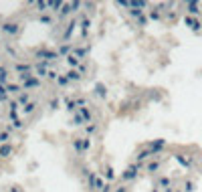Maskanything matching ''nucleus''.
<instances>
[{
  "mask_svg": "<svg viewBox=\"0 0 202 192\" xmlns=\"http://www.w3.org/2000/svg\"><path fill=\"white\" fill-rule=\"evenodd\" d=\"M105 184H107V182H103L95 172H89V176H87V186H89V190H91V192H101L103 188H105Z\"/></svg>",
  "mask_w": 202,
  "mask_h": 192,
  "instance_id": "f257e3e1",
  "label": "nucleus"
},
{
  "mask_svg": "<svg viewBox=\"0 0 202 192\" xmlns=\"http://www.w3.org/2000/svg\"><path fill=\"white\" fill-rule=\"evenodd\" d=\"M83 6V4L79 2V0H75V2H69V4H65V6L61 8V10L57 12V20H63V18H67L69 14H73V12H77L79 8Z\"/></svg>",
  "mask_w": 202,
  "mask_h": 192,
  "instance_id": "f03ea898",
  "label": "nucleus"
},
{
  "mask_svg": "<svg viewBox=\"0 0 202 192\" xmlns=\"http://www.w3.org/2000/svg\"><path fill=\"white\" fill-rule=\"evenodd\" d=\"M34 55H37L41 61H45V63H51V61H57V59H61L57 51H49V49H45V47H42V49H37V51H34Z\"/></svg>",
  "mask_w": 202,
  "mask_h": 192,
  "instance_id": "7ed1b4c3",
  "label": "nucleus"
},
{
  "mask_svg": "<svg viewBox=\"0 0 202 192\" xmlns=\"http://www.w3.org/2000/svg\"><path fill=\"white\" fill-rule=\"evenodd\" d=\"M140 168H141V164H131V166H127L126 172H121V180H123V182L135 180V178H137V172H140Z\"/></svg>",
  "mask_w": 202,
  "mask_h": 192,
  "instance_id": "20e7f679",
  "label": "nucleus"
},
{
  "mask_svg": "<svg viewBox=\"0 0 202 192\" xmlns=\"http://www.w3.org/2000/svg\"><path fill=\"white\" fill-rule=\"evenodd\" d=\"M0 31L6 37H16L20 32V22H4L2 27H0Z\"/></svg>",
  "mask_w": 202,
  "mask_h": 192,
  "instance_id": "39448f33",
  "label": "nucleus"
},
{
  "mask_svg": "<svg viewBox=\"0 0 202 192\" xmlns=\"http://www.w3.org/2000/svg\"><path fill=\"white\" fill-rule=\"evenodd\" d=\"M77 27H79V20H77V18H71V20H69V22H67V28H65V32H63V41H69V38H71L73 37V32H75V28Z\"/></svg>",
  "mask_w": 202,
  "mask_h": 192,
  "instance_id": "423d86ee",
  "label": "nucleus"
},
{
  "mask_svg": "<svg viewBox=\"0 0 202 192\" xmlns=\"http://www.w3.org/2000/svg\"><path fill=\"white\" fill-rule=\"evenodd\" d=\"M184 24H186L188 28H192L194 32H198V31H200V27H202V24H200V20L196 18V16H190V14H186V16H184Z\"/></svg>",
  "mask_w": 202,
  "mask_h": 192,
  "instance_id": "0eeeda50",
  "label": "nucleus"
},
{
  "mask_svg": "<svg viewBox=\"0 0 202 192\" xmlns=\"http://www.w3.org/2000/svg\"><path fill=\"white\" fill-rule=\"evenodd\" d=\"M49 63H45V61H38L37 65H34V75L37 77H47L49 75Z\"/></svg>",
  "mask_w": 202,
  "mask_h": 192,
  "instance_id": "6e6552de",
  "label": "nucleus"
},
{
  "mask_svg": "<svg viewBox=\"0 0 202 192\" xmlns=\"http://www.w3.org/2000/svg\"><path fill=\"white\" fill-rule=\"evenodd\" d=\"M14 71H16L18 75L34 73V65H31V63H16V65H14Z\"/></svg>",
  "mask_w": 202,
  "mask_h": 192,
  "instance_id": "1a4fd4ad",
  "label": "nucleus"
},
{
  "mask_svg": "<svg viewBox=\"0 0 202 192\" xmlns=\"http://www.w3.org/2000/svg\"><path fill=\"white\" fill-rule=\"evenodd\" d=\"M38 87H41V79H38L37 75L31 77L28 81H24V83H22V89H24V91H28V89H38Z\"/></svg>",
  "mask_w": 202,
  "mask_h": 192,
  "instance_id": "9d476101",
  "label": "nucleus"
},
{
  "mask_svg": "<svg viewBox=\"0 0 202 192\" xmlns=\"http://www.w3.org/2000/svg\"><path fill=\"white\" fill-rule=\"evenodd\" d=\"M164 146H166V140H156V142H152V144H150V150H152L154 158H156L162 150H164Z\"/></svg>",
  "mask_w": 202,
  "mask_h": 192,
  "instance_id": "9b49d317",
  "label": "nucleus"
},
{
  "mask_svg": "<svg viewBox=\"0 0 202 192\" xmlns=\"http://www.w3.org/2000/svg\"><path fill=\"white\" fill-rule=\"evenodd\" d=\"M65 63H67V67H69V69H79V67H81V59H79V57H75L73 53L65 59Z\"/></svg>",
  "mask_w": 202,
  "mask_h": 192,
  "instance_id": "f8f14e48",
  "label": "nucleus"
},
{
  "mask_svg": "<svg viewBox=\"0 0 202 192\" xmlns=\"http://www.w3.org/2000/svg\"><path fill=\"white\" fill-rule=\"evenodd\" d=\"M174 160L178 162V164L182 166V168H186V170H190V168H192V160H190V158H184L182 154H176V156H174Z\"/></svg>",
  "mask_w": 202,
  "mask_h": 192,
  "instance_id": "ddd939ff",
  "label": "nucleus"
},
{
  "mask_svg": "<svg viewBox=\"0 0 202 192\" xmlns=\"http://www.w3.org/2000/svg\"><path fill=\"white\" fill-rule=\"evenodd\" d=\"M6 91L10 93V95H16V97H18L24 89H22V85H20V83H8L6 85Z\"/></svg>",
  "mask_w": 202,
  "mask_h": 192,
  "instance_id": "4468645a",
  "label": "nucleus"
},
{
  "mask_svg": "<svg viewBox=\"0 0 202 192\" xmlns=\"http://www.w3.org/2000/svg\"><path fill=\"white\" fill-rule=\"evenodd\" d=\"M79 27H81V37H87L89 35V28H91V20L89 18H81L79 20Z\"/></svg>",
  "mask_w": 202,
  "mask_h": 192,
  "instance_id": "2eb2a0df",
  "label": "nucleus"
},
{
  "mask_svg": "<svg viewBox=\"0 0 202 192\" xmlns=\"http://www.w3.org/2000/svg\"><path fill=\"white\" fill-rule=\"evenodd\" d=\"M186 10L190 16H198L200 14V4L198 2H186Z\"/></svg>",
  "mask_w": 202,
  "mask_h": 192,
  "instance_id": "dca6fc26",
  "label": "nucleus"
},
{
  "mask_svg": "<svg viewBox=\"0 0 202 192\" xmlns=\"http://www.w3.org/2000/svg\"><path fill=\"white\" fill-rule=\"evenodd\" d=\"M57 53H59V57H69V55H71L73 53V47L71 45H69V42H63V45L61 47H59V49H57Z\"/></svg>",
  "mask_w": 202,
  "mask_h": 192,
  "instance_id": "f3484780",
  "label": "nucleus"
},
{
  "mask_svg": "<svg viewBox=\"0 0 202 192\" xmlns=\"http://www.w3.org/2000/svg\"><path fill=\"white\" fill-rule=\"evenodd\" d=\"M145 158H154V154H152V150H150V148H145V150H141L140 154H137V156H135V164H141Z\"/></svg>",
  "mask_w": 202,
  "mask_h": 192,
  "instance_id": "a211bd4d",
  "label": "nucleus"
},
{
  "mask_svg": "<svg viewBox=\"0 0 202 192\" xmlns=\"http://www.w3.org/2000/svg\"><path fill=\"white\" fill-rule=\"evenodd\" d=\"M87 53H89V47H73V55L79 59L87 57Z\"/></svg>",
  "mask_w": 202,
  "mask_h": 192,
  "instance_id": "6ab92c4d",
  "label": "nucleus"
},
{
  "mask_svg": "<svg viewBox=\"0 0 202 192\" xmlns=\"http://www.w3.org/2000/svg\"><path fill=\"white\" fill-rule=\"evenodd\" d=\"M73 150L79 156H83V138H73Z\"/></svg>",
  "mask_w": 202,
  "mask_h": 192,
  "instance_id": "aec40b11",
  "label": "nucleus"
},
{
  "mask_svg": "<svg viewBox=\"0 0 202 192\" xmlns=\"http://www.w3.org/2000/svg\"><path fill=\"white\" fill-rule=\"evenodd\" d=\"M79 113L83 115L85 123H93V113H91V109H89V107H81V109H79Z\"/></svg>",
  "mask_w": 202,
  "mask_h": 192,
  "instance_id": "412c9836",
  "label": "nucleus"
},
{
  "mask_svg": "<svg viewBox=\"0 0 202 192\" xmlns=\"http://www.w3.org/2000/svg\"><path fill=\"white\" fill-rule=\"evenodd\" d=\"M65 75H67V79L71 81V83H73V81H81V77H83V75H81V73H79V71H77V69H69Z\"/></svg>",
  "mask_w": 202,
  "mask_h": 192,
  "instance_id": "4be33fe9",
  "label": "nucleus"
},
{
  "mask_svg": "<svg viewBox=\"0 0 202 192\" xmlns=\"http://www.w3.org/2000/svg\"><path fill=\"white\" fill-rule=\"evenodd\" d=\"M16 101H18V105H22V107H24V105H28V103H31V95H28V91H22L18 97H16Z\"/></svg>",
  "mask_w": 202,
  "mask_h": 192,
  "instance_id": "5701e85b",
  "label": "nucleus"
},
{
  "mask_svg": "<svg viewBox=\"0 0 202 192\" xmlns=\"http://www.w3.org/2000/svg\"><path fill=\"white\" fill-rule=\"evenodd\" d=\"M37 107H38V103H37V101H31L28 105H24V107H22V113H24V115H31V113L37 111Z\"/></svg>",
  "mask_w": 202,
  "mask_h": 192,
  "instance_id": "b1692460",
  "label": "nucleus"
},
{
  "mask_svg": "<svg viewBox=\"0 0 202 192\" xmlns=\"http://www.w3.org/2000/svg\"><path fill=\"white\" fill-rule=\"evenodd\" d=\"M63 6H65V2H61V0H53V2H49V10H51V12L61 10Z\"/></svg>",
  "mask_w": 202,
  "mask_h": 192,
  "instance_id": "393cba45",
  "label": "nucleus"
},
{
  "mask_svg": "<svg viewBox=\"0 0 202 192\" xmlns=\"http://www.w3.org/2000/svg\"><path fill=\"white\" fill-rule=\"evenodd\" d=\"M145 170H148V172H158V170H160V162L158 160H152V162H148V164H145Z\"/></svg>",
  "mask_w": 202,
  "mask_h": 192,
  "instance_id": "a878e982",
  "label": "nucleus"
},
{
  "mask_svg": "<svg viewBox=\"0 0 202 192\" xmlns=\"http://www.w3.org/2000/svg\"><path fill=\"white\" fill-rule=\"evenodd\" d=\"M148 18H150V20H160V18H162V14H160V6L152 8V10L148 12Z\"/></svg>",
  "mask_w": 202,
  "mask_h": 192,
  "instance_id": "bb28decb",
  "label": "nucleus"
},
{
  "mask_svg": "<svg viewBox=\"0 0 202 192\" xmlns=\"http://www.w3.org/2000/svg\"><path fill=\"white\" fill-rule=\"evenodd\" d=\"M95 95L97 97H107V87H105V85H101V83H97L95 85Z\"/></svg>",
  "mask_w": 202,
  "mask_h": 192,
  "instance_id": "cd10ccee",
  "label": "nucleus"
},
{
  "mask_svg": "<svg viewBox=\"0 0 202 192\" xmlns=\"http://www.w3.org/2000/svg\"><path fill=\"white\" fill-rule=\"evenodd\" d=\"M34 6L41 10V14H45V12H49V2H45V0H38V2H34Z\"/></svg>",
  "mask_w": 202,
  "mask_h": 192,
  "instance_id": "c85d7f7f",
  "label": "nucleus"
},
{
  "mask_svg": "<svg viewBox=\"0 0 202 192\" xmlns=\"http://www.w3.org/2000/svg\"><path fill=\"white\" fill-rule=\"evenodd\" d=\"M71 123H73V126H83V123H85L83 115H81L79 111H77V113H73V119H71Z\"/></svg>",
  "mask_w": 202,
  "mask_h": 192,
  "instance_id": "c756f323",
  "label": "nucleus"
},
{
  "mask_svg": "<svg viewBox=\"0 0 202 192\" xmlns=\"http://www.w3.org/2000/svg\"><path fill=\"white\" fill-rule=\"evenodd\" d=\"M10 154H12L10 144H4V146H0V156H2V158H8Z\"/></svg>",
  "mask_w": 202,
  "mask_h": 192,
  "instance_id": "7c9ffc66",
  "label": "nucleus"
},
{
  "mask_svg": "<svg viewBox=\"0 0 202 192\" xmlns=\"http://www.w3.org/2000/svg\"><path fill=\"white\" fill-rule=\"evenodd\" d=\"M38 20H41L42 24H47V27H51V24H53V16H51V14H47V12L38 16Z\"/></svg>",
  "mask_w": 202,
  "mask_h": 192,
  "instance_id": "2f4dec72",
  "label": "nucleus"
},
{
  "mask_svg": "<svg viewBox=\"0 0 202 192\" xmlns=\"http://www.w3.org/2000/svg\"><path fill=\"white\" fill-rule=\"evenodd\" d=\"M97 130H99V127H97V123H89V126H85V134H87V135L97 134Z\"/></svg>",
  "mask_w": 202,
  "mask_h": 192,
  "instance_id": "473e14b6",
  "label": "nucleus"
},
{
  "mask_svg": "<svg viewBox=\"0 0 202 192\" xmlns=\"http://www.w3.org/2000/svg\"><path fill=\"white\" fill-rule=\"evenodd\" d=\"M103 172H105V178L107 180H115V172H113V168H111V166H105V170H103Z\"/></svg>",
  "mask_w": 202,
  "mask_h": 192,
  "instance_id": "72a5a7b5",
  "label": "nucleus"
},
{
  "mask_svg": "<svg viewBox=\"0 0 202 192\" xmlns=\"http://www.w3.org/2000/svg\"><path fill=\"white\" fill-rule=\"evenodd\" d=\"M130 16H134V18L137 20V18L144 16V10H141V8H130Z\"/></svg>",
  "mask_w": 202,
  "mask_h": 192,
  "instance_id": "f704fd0d",
  "label": "nucleus"
},
{
  "mask_svg": "<svg viewBox=\"0 0 202 192\" xmlns=\"http://www.w3.org/2000/svg\"><path fill=\"white\" fill-rule=\"evenodd\" d=\"M8 95H10V93L6 91V85H0V101H10Z\"/></svg>",
  "mask_w": 202,
  "mask_h": 192,
  "instance_id": "c9c22d12",
  "label": "nucleus"
},
{
  "mask_svg": "<svg viewBox=\"0 0 202 192\" xmlns=\"http://www.w3.org/2000/svg\"><path fill=\"white\" fill-rule=\"evenodd\" d=\"M158 186L160 188H170V178H166V176L158 178Z\"/></svg>",
  "mask_w": 202,
  "mask_h": 192,
  "instance_id": "e433bc0d",
  "label": "nucleus"
},
{
  "mask_svg": "<svg viewBox=\"0 0 202 192\" xmlns=\"http://www.w3.org/2000/svg\"><path fill=\"white\" fill-rule=\"evenodd\" d=\"M10 81H8V71L6 69H2L0 71V85H8Z\"/></svg>",
  "mask_w": 202,
  "mask_h": 192,
  "instance_id": "4c0bfd02",
  "label": "nucleus"
},
{
  "mask_svg": "<svg viewBox=\"0 0 202 192\" xmlns=\"http://www.w3.org/2000/svg\"><path fill=\"white\" fill-rule=\"evenodd\" d=\"M69 83H71V81L67 79V75H59V79H57V85H59V87H67Z\"/></svg>",
  "mask_w": 202,
  "mask_h": 192,
  "instance_id": "58836bf2",
  "label": "nucleus"
},
{
  "mask_svg": "<svg viewBox=\"0 0 202 192\" xmlns=\"http://www.w3.org/2000/svg\"><path fill=\"white\" fill-rule=\"evenodd\" d=\"M18 109H20V105H18V101H16V99L8 101V111H18Z\"/></svg>",
  "mask_w": 202,
  "mask_h": 192,
  "instance_id": "ea45409f",
  "label": "nucleus"
},
{
  "mask_svg": "<svg viewBox=\"0 0 202 192\" xmlns=\"http://www.w3.org/2000/svg\"><path fill=\"white\" fill-rule=\"evenodd\" d=\"M8 140H10V134H8V131H0V146L8 144Z\"/></svg>",
  "mask_w": 202,
  "mask_h": 192,
  "instance_id": "a19ab883",
  "label": "nucleus"
},
{
  "mask_svg": "<svg viewBox=\"0 0 202 192\" xmlns=\"http://www.w3.org/2000/svg\"><path fill=\"white\" fill-rule=\"evenodd\" d=\"M89 150H91V140H89V138H83V154L89 152Z\"/></svg>",
  "mask_w": 202,
  "mask_h": 192,
  "instance_id": "79ce46f5",
  "label": "nucleus"
},
{
  "mask_svg": "<svg viewBox=\"0 0 202 192\" xmlns=\"http://www.w3.org/2000/svg\"><path fill=\"white\" fill-rule=\"evenodd\" d=\"M148 6V2H144V0H137V2H131V8H145Z\"/></svg>",
  "mask_w": 202,
  "mask_h": 192,
  "instance_id": "37998d69",
  "label": "nucleus"
},
{
  "mask_svg": "<svg viewBox=\"0 0 202 192\" xmlns=\"http://www.w3.org/2000/svg\"><path fill=\"white\" fill-rule=\"evenodd\" d=\"M59 103H61V101H59V97H53V99L49 101V105H51V109H57L59 107Z\"/></svg>",
  "mask_w": 202,
  "mask_h": 192,
  "instance_id": "c03bdc74",
  "label": "nucleus"
},
{
  "mask_svg": "<svg viewBox=\"0 0 202 192\" xmlns=\"http://www.w3.org/2000/svg\"><path fill=\"white\" fill-rule=\"evenodd\" d=\"M47 79H51V81H57V79H59V73H57V71H53V69H51V71H49V75H47Z\"/></svg>",
  "mask_w": 202,
  "mask_h": 192,
  "instance_id": "a18cd8bd",
  "label": "nucleus"
},
{
  "mask_svg": "<svg viewBox=\"0 0 202 192\" xmlns=\"http://www.w3.org/2000/svg\"><path fill=\"white\" fill-rule=\"evenodd\" d=\"M117 6H121V8H131V2H127V0H117Z\"/></svg>",
  "mask_w": 202,
  "mask_h": 192,
  "instance_id": "49530a36",
  "label": "nucleus"
},
{
  "mask_svg": "<svg viewBox=\"0 0 202 192\" xmlns=\"http://www.w3.org/2000/svg\"><path fill=\"white\" fill-rule=\"evenodd\" d=\"M184 190H186V192H192V190H194V182H186V184H184Z\"/></svg>",
  "mask_w": 202,
  "mask_h": 192,
  "instance_id": "de8ad7c7",
  "label": "nucleus"
},
{
  "mask_svg": "<svg viewBox=\"0 0 202 192\" xmlns=\"http://www.w3.org/2000/svg\"><path fill=\"white\" fill-rule=\"evenodd\" d=\"M137 24H140V27H145V24H148V18H145V16H141V18H137Z\"/></svg>",
  "mask_w": 202,
  "mask_h": 192,
  "instance_id": "09e8293b",
  "label": "nucleus"
},
{
  "mask_svg": "<svg viewBox=\"0 0 202 192\" xmlns=\"http://www.w3.org/2000/svg\"><path fill=\"white\" fill-rule=\"evenodd\" d=\"M12 126H14V130H20V127L24 126V121H22V119H18V121H14Z\"/></svg>",
  "mask_w": 202,
  "mask_h": 192,
  "instance_id": "8fccbe9b",
  "label": "nucleus"
},
{
  "mask_svg": "<svg viewBox=\"0 0 202 192\" xmlns=\"http://www.w3.org/2000/svg\"><path fill=\"white\" fill-rule=\"evenodd\" d=\"M77 71H79L81 75H85V73H87V65H83V63H81V67H79V69H77Z\"/></svg>",
  "mask_w": 202,
  "mask_h": 192,
  "instance_id": "3c124183",
  "label": "nucleus"
},
{
  "mask_svg": "<svg viewBox=\"0 0 202 192\" xmlns=\"http://www.w3.org/2000/svg\"><path fill=\"white\" fill-rule=\"evenodd\" d=\"M111 190H113V186H111V184H109V182H107V184H105V188H103L101 192H111Z\"/></svg>",
  "mask_w": 202,
  "mask_h": 192,
  "instance_id": "603ef678",
  "label": "nucleus"
},
{
  "mask_svg": "<svg viewBox=\"0 0 202 192\" xmlns=\"http://www.w3.org/2000/svg\"><path fill=\"white\" fill-rule=\"evenodd\" d=\"M113 192H127V188H126V186H119V188H115Z\"/></svg>",
  "mask_w": 202,
  "mask_h": 192,
  "instance_id": "864d4df0",
  "label": "nucleus"
},
{
  "mask_svg": "<svg viewBox=\"0 0 202 192\" xmlns=\"http://www.w3.org/2000/svg\"><path fill=\"white\" fill-rule=\"evenodd\" d=\"M10 192H22V190H20L18 186H12V188H10Z\"/></svg>",
  "mask_w": 202,
  "mask_h": 192,
  "instance_id": "5fc2aeb1",
  "label": "nucleus"
},
{
  "mask_svg": "<svg viewBox=\"0 0 202 192\" xmlns=\"http://www.w3.org/2000/svg\"><path fill=\"white\" fill-rule=\"evenodd\" d=\"M166 192H174V190H172V188H166Z\"/></svg>",
  "mask_w": 202,
  "mask_h": 192,
  "instance_id": "6e6d98bb",
  "label": "nucleus"
},
{
  "mask_svg": "<svg viewBox=\"0 0 202 192\" xmlns=\"http://www.w3.org/2000/svg\"><path fill=\"white\" fill-rule=\"evenodd\" d=\"M152 192H160V190H158V188H154V190H152Z\"/></svg>",
  "mask_w": 202,
  "mask_h": 192,
  "instance_id": "4d7b16f0",
  "label": "nucleus"
},
{
  "mask_svg": "<svg viewBox=\"0 0 202 192\" xmlns=\"http://www.w3.org/2000/svg\"><path fill=\"white\" fill-rule=\"evenodd\" d=\"M0 71H2V67H0Z\"/></svg>",
  "mask_w": 202,
  "mask_h": 192,
  "instance_id": "13d9d810",
  "label": "nucleus"
},
{
  "mask_svg": "<svg viewBox=\"0 0 202 192\" xmlns=\"http://www.w3.org/2000/svg\"><path fill=\"white\" fill-rule=\"evenodd\" d=\"M0 158H2V156H0Z\"/></svg>",
  "mask_w": 202,
  "mask_h": 192,
  "instance_id": "bf43d9fd",
  "label": "nucleus"
}]
</instances>
